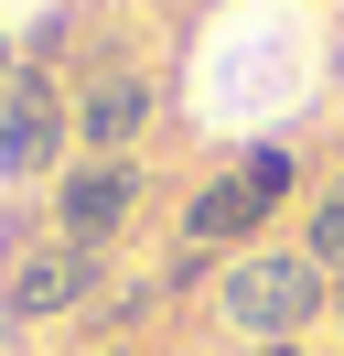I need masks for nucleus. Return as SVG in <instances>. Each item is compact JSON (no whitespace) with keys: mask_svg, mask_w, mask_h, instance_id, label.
<instances>
[{"mask_svg":"<svg viewBox=\"0 0 344 356\" xmlns=\"http://www.w3.org/2000/svg\"><path fill=\"white\" fill-rule=\"evenodd\" d=\"M215 324L237 346H301L312 324H334V281L301 259V238H258L215 270Z\"/></svg>","mask_w":344,"mask_h":356,"instance_id":"1","label":"nucleus"},{"mask_svg":"<svg viewBox=\"0 0 344 356\" xmlns=\"http://www.w3.org/2000/svg\"><path fill=\"white\" fill-rule=\"evenodd\" d=\"M150 205V162L140 152H76L54 184H43V238H76V248H119Z\"/></svg>","mask_w":344,"mask_h":356,"instance_id":"2","label":"nucleus"},{"mask_svg":"<svg viewBox=\"0 0 344 356\" xmlns=\"http://www.w3.org/2000/svg\"><path fill=\"white\" fill-rule=\"evenodd\" d=\"M97 291H108V248L22 238L11 259H0V324H86Z\"/></svg>","mask_w":344,"mask_h":356,"instance_id":"3","label":"nucleus"},{"mask_svg":"<svg viewBox=\"0 0 344 356\" xmlns=\"http://www.w3.org/2000/svg\"><path fill=\"white\" fill-rule=\"evenodd\" d=\"M64 162H76V87H64L54 65H22L11 108H0V184H54Z\"/></svg>","mask_w":344,"mask_h":356,"instance_id":"4","label":"nucleus"},{"mask_svg":"<svg viewBox=\"0 0 344 356\" xmlns=\"http://www.w3.org/2000/svg\"><path fill=\"white\" fill-rule=\"evenodd\" d=\"M150 119H162V76H140V65L76 76V152H140Z\"/></svg>","mask_w":344,"mask_h":356,"instance_id":"5","label":"nucleus"},{"mask_svg":"<svg viewBox=\"0 0 344 356\" xmlns=\"http://www.w3.org/2000/svg\"><path fill=\"white\" fill-rule=\"evenodd\" d=\"M269 216H280V205L258 195V184L237 173V152H226V162H215V173L183 195V248H215V259H237V248H258V238H269Z\"/></svg>","mask_w":344,"mask_h":356,"instance_id":"6","label":"nucleus"},{"mask_svg":"<svg viewBox=\"0 0 344 356\" xmlns=\"http://www.w3.org/2000/svg\"><path fill=\"white\" fill-rule=\"evenodd\" d=\"M301 259H312L322 281H344V184L301 195Z\"/></svg>","mask_w":344,"mask_h":356,"instance_id":"7","label":"nucleus"},{"mask_svg":"<svg viewBox=\"0 0 344 356\" xmlns=\"http://www.w3.org/2000/svg\"><path fill=\"white\" fill-rule=\"evenodd\" d=\"M150 302H162V281H129V291H97V302H86V334H97V346H129V334L150 324Z\"/></svg>","mask_w":344,"mask_h":356,"instance_id":"8","label":"nucleus"},{"mask_svg":"<svg viewBox=\"0 0 344 356\" xmlns=\"http://www.w3.org/2000/svg\"><path fill=\"white\" fill-rule=\"evenodd\" d=\"M22 65H33V54H22V44H0V108H11V87H22Z\"/></svg>","mask_w":344,"mask_h":356,"instance_id":"9","label":"nucleus"},{"mask_svg":"<svg viewBox=\"0 0 344 356\" xmlns=\"http://www.w3.org/2000/svg\"><path fill=\"white\" fill-rule=\"evenodd\" d=\"M248 356H312V334H301V346H248Z\"/></svg>","mask_w":344,"mask_h":356,"instance_id":"10","label":"nucleus"},{"mask_svg":"<svg viewBox=\"0 0 344 356\" xmlns=\"http://www.w3.org/2000/svg\"><path fill=\"white\" fill-rule=\"evenodd\" d=\"M334 334H344V281H334Z\"/></svg>","mask_w":344,"mask_h":356,"instance_id":"11","label":"nucleus"},{"mask_svg":"<svg viewBox=\"0 0 344 356\" xmlns=\"http://www.w3.org/2000/svg\"><path fill=\"white\" fill-rule=\"evenodd\" d=\"M97 356H140V346H97Z\"/></svg>","mask_w":344,"mask_h":356,"instance_id":"12","label":"nucleus"}]
</instances>
